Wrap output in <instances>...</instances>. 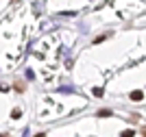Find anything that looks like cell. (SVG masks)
I'll list each match as a JSON object with an SVG mask.
<instances>
[{
	"instance_id": "cell-6",
	"label": "cell",
	"mask_w": 146,
	"mask_h": 137,
	"mask_svg": "<svg viewBox=\"0 0 146 137\" xmlns=\"http://www.w3.org/2000/svg\"><path fill=\"white\" fill-rule=\"evenodd\" d=\"M122 135H124V137H133V131H131V128H127V131H122Z\"/></svg>"
},
{
	"instance_id": "cell-4",
	"label": "cell",
	"mask_w": 146,
	"mask_h": 137,
	"mask_svg": "<svg viewBox=\"0 0 146 137\" xmlns=\"http://www.w3.org/2000/svg\"><path fill=\"white\" fill-rule=\"evenodd\" d=\"M92 94L96 96V98H100V96H103V89H100V87H96V89H92Z\"/></svg>"
},
{
	"instance_id": "cell-2",
	"label": "cell",
	"mask_w": 146,
	"mask_h": 137,
	"mask_svg": "<svg viewBox=\"0 0 146 137\" xmlns=\"http://www.w3.org/2000/svg\"><path fill=\"white\" fill-rule=\"evenodd\" d=\"M142 98H144L142 91H131V100H142Z\"/></svg>"
},
{
	"instance_id": "cell-3",
	"label": "cell",
	"mask_w": 146,
	"mask_h": 137,
	"mask_svg": "<svg viewBox=\"0 0 146 137\" xmlns=\"http://www.w3.org/2000/svg\"><path fill=\"white\" fill-rule=\"evenodd\" d=\"M13 87H15V91H24V83H22V81H15Z\"/></svg>"
},
{
	"instance_id": "cell-1",
	"label": "cell",
	"mask_w": 146,
	"mask_h": 137,
	"mask_svg": "<svg viewBox=\"0 0 146 137\" xmlns=\"http://www.w3.org/2000/svg\"><path fill=\"white\" fill-rule=\"evenodd\" d=\"M111 113H113L111 109H100V111H98V118H109Z\"/></svg>"
},
{
	"instance_id": "cell-5",
	"label": "cell",
	"mask_w": 146,
	"mask_h": 137,
	"mask_svg": "<svg viewBox=\"0 0 146 137\" xmlns=\"http://www.w3.org/2000/svg\"><path fill=\"white\" fill-rule=\"evenodd\" d=\"M11 115H13V118H15V120H18L20 115H22V111H20V109H13V113H11Z\"/></svg>"
},
{
	"instance_id": "cell-7",
	"label": "cell",
	"mask_w": 146,
	"mask_h": 137,
	"mask_svg": "<svg viewBox=\"0 0 146 137\" xmlns=\"http://www.w3.org/2000/svg\"><path fill=\"white\" fill-rule=\"evenodd\" d=\"M142 133H144V135H146V126H144V128H142Z\"/></svg>"
}]
</instances>
